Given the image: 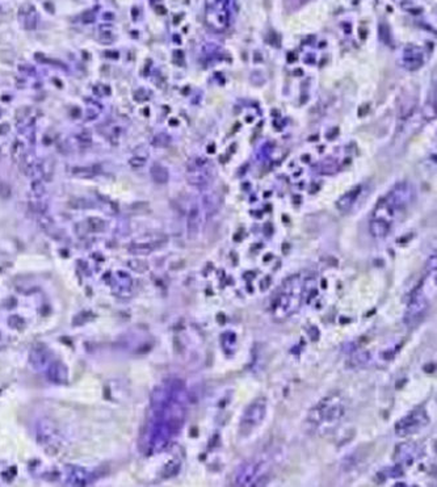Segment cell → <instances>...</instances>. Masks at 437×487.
<instances>
[{"label": "cell", "mask_w": 437, "mask_h": 487, "mask_svg": "<svg viewBox=\"0 0 437 487\" xmlns=\"http://www.w3.org/2000/svg\"><path fill=\"white\" fill-rule=\"evenodd\" d=\"M412 200H414V189L410 184H398L386 196L378 201L377 206L374 207L372 214V218L382 221L393 227L394 222L406 213Z\"/></svg>", "instance_id": "obj_1"}, {"label": "cell", "mask_w": 437, "mask_h": 487, "mask_svg": "<svg viewBox=\"0 0 437 487\" xmlns=\"http://www.w3.org/2000/svg\"><path fill=\"white\" fill-rule=\"evenodd\" d=\"M305 297V284L300 274H294L284 281L282 287L274 297L270 310L276 319L292 317L302 305Z\"/></svg>", "instance_id": "obj_2"}, {"label": "cell", "mask_w": 437, "mask_h": 487, "mask_svg": "<svg viewBox=\"0 0 437 487\" xmlns=\"http://www.w3.org/2000/svg\"><path fill=\"white\" fill-rule=\"evenodd\" d=\"M345 414V403L340 394H330L322 398L309 412L307 421L317 430L328 428L340 421Z\"/></svg>", "instance_id": "obj_3"}, {"label": "cell", "mask_w": 437, "mask_h": 487, "mask_svg": "<svg viewBox=\"0 0 437 487\" xmlns=\"http://www.w3.org/2000/svg\"><path fill=\"white\" fill-rule=\"evenodd\" d=\"M265 415H267V400L264 398H257L254 402H251L241 418V424H239L241 434H252L263 423Z\"/></svg>", "instance_id": "obj_4"}, {"label": "cell", "mask_w": 437, "mask_h": 487, "mask_svg": "<svg viewBox=\"0 0 437 487\" xmlns=\"http://www.w3.org/2000/svg\"><path fill=\"white\" fill-rule=\"evenodd\" d=\"M428 423H429V418L425 410L421 407L415 408L395 424V432L398 436H410V435L417 434Z\"/></svg>", "instance_id": "obj_5"}, {"label": "cell", "mask_w": 437, "mask_h": 487, "mask_svg": "<svg viewBox=\"0 0 437 487\" xmlns=\"http://www.w3.org/2000/svg\"><path fill=\"white\" fill-rule=\"evenodd\" d=\"M233 0H213L211 7L207 8V23L217 30L229 27L231 19Z\"/></svg>", "instance_id": "obj_6"}, {"label": "cell", "mask_w": 437, "mask_h": 487, "mask_svg": "<svg viewBox=\"0 0 437 487\" xmlns=\"http://www.w3.org/2000/svg\"><path fill=\"white\" fill-rule=\"evenodd\" d=\"M428 310V298L423 292V284H420V287L417 288L416 291L412 293L408 302L407 310H406V315H404V320L406 323L410 326L416 324L425 315Z\"/></svg>", "instance_id": "obj_7"}, {"label": "cell", "mask_w": 437, "mask_h": 487, "mask_svg": "<svg viewBox=\"0 0 437 487\" xmlns=\"http://www.w3.org/2000/svg\"><path fill=\"white\" fill-rule=\"evenodd\" d=\"M211 164L206 159H194L188 167V181L196 187H205L211 181Z\"/></svg>", "instance_id": "obj_8"}, {"label": "cell", "mask_w": 437, "mask_h": 487, "mask_svg": "<svg viewBox=\"0 0 437 487\" xmlns=\"http://www.w3.org/2000/svg\"><path fill=\"white\" fill-rule=\"evenodd\" d=\"M259 478H261L260 464L244 462L237 470L235 483H237V486H257Z\"/></svg>", "instance_id": "obj_9"}, {"label": "cell", "mask_w": 437, "mask_h": 487, "mask_svg": "<svg viewBox=\"0 0 437 487\" xmlns=\"http://www.w3.org/2000/svg\"><path fill=\"white\" fill-rule=\"evenodd\" d=\"M360 193H361V187L360 185H356V187H353L350 190H348L347 193H344L343 196L337 200L336 207L341 212V213H347V212H349L350 209L353 207V205L356 204V201L357 198H358V196H360Z\"/></svg>", "instance_id": "obj_10"}, {"label": "cell", "mask_w": 437, "mask_h": 487, "mask_svg": "<svg viewBox=\"0 0 437 487\" xmlns=\"http://www.w3.org/2000/svg\"><path fill=\"white\" fill-rule=\"evenodd\" d=\"M403 64L406 68L408 70H416L419 67L423 64V57H421L420 51L417 49H407L404 51V57H403Z\"/></svg>", "instance_id": "obj_11"}, {"label": "cell", "mask_w": 437, "mask_h": 487, "mask_svg": "<svg viewBox=\"0 0 437 487\" xmlns=\"http://www.w3.org/2000/svg\"><path fill=\"white\" fill-rule=\"evenodd\" d=\"M201 227V211L200 206H193L189 212L188 217V235L189 238H196L197 234L200 233Z\"/></svg>", "instance_id": "obj_12"}, {"label": "cell", "mask_w": 437, "mask_h": 487, "mask_svg": "<svg viewBox=\"0 0 437 487\" xmlns=\"http://www.w3.org/2000/svg\"><path fill=\"white\" fill-rule=\"evenodd\" d=\"M416 454L417 451L414 444H403L401 447H398L395 460H398V462H410V461L412 462Z\"/></svg>", "instance_id": "obj_13"}, {"label": "cell", "mask_w": 437, "mask_h": 487, "mask_svg": "<svg viewBox=\"0 0 437 487\" xmlns=\"http://www.w3.org/2000/svg\"><path fill=\"white\" fill-rule=\"evenodd\" d=\"M221 206V198L217 193H207L202 198V209L206 213L207 217L217 213Z\"/></svg>", "instance_id": "obj_14"}, {"label": "cell", "mask_w": 437, "mask_h": 487, "mask_svg": "<svg viewBox=\"0 0 437 487\" xmlns=\"http://www.w3.org/2000/svg\"><path fill=\"white\" fill-rule=\"evenodd\" d=\"M100 170V166H95V164H92V166H86V167L84 166H79V167H74L71 170V174L78 177H92L96 174H99Z\"/></svg>", "instance_id": "obj_15"}, {"label": "cell", "mask_w": 437, "mask_h": 487, "mask_svg": "<svg viewBox=\"0 0 437 487\" xmlns=\"http://www.w3.org/2000/svg\"><path fill=\"white\" fill-rule=\"evenodd\" d=\"M151 172V177L154 179V181H157L159 184H164L168 181V177H170V174H168L167 168L161 166V164H154L153 167L150 170Z\"/></svg>", "instance_id": "obj_16"}, {"label": "cell", "mask_w": 437, "mask_h": 487, "mask_svg": "<svg viewBox=\"0 0 437 487\" xmlns=\"http://www.w3.org/2000/svg\"><path fill=\"white\" fill-rule=\"evenodd\" d=\"M19 163L21 164V170L24 171V174L28 175V176L32 175V172H33L34 168H36V162H34V158L32 154H28V153L24 154V157L21 158V160L19 162Z\"/></svg>", "instance_id": "obj_17"}, {"label": "cell", "mask_w": 437, "mask_h": 487, "mask_svg": "<svg viewBox=\"0 0 437 487\" xmlns=\"http://www.w3.org/2000/svg\"><path fill=\"white\" fill-rule=\"evenodd\" d=\"M24 154H25V147H24V144H21V142H15V145H14V147H12V158H14V160L15 162H20L21 160V158L24 157Z\"/></svg>", "instance_id": "obj_18"}, {"label": "cell", "mask_w": 437, "mask_h": 487, "mask_svg": "<svg viewBox=\"0 0 437 487\" xmlns=\"http://www.w3.org/2000/svg\"><path fill=\"white\" fill-rule=\"evenodd\" d=\"M129 163H130V166H133V167H142V166H144V163H146V157L134 155Z\"/></svg>", "instance_id": "obj_19"}, {"label": "cell", "mask_w": 437, "mask_h": 487, "mask_svg": "<svg viewBox=\"0 0 437 487\" xmlns=\"http://www.w3.org/2000/svg\"><path fill=\"white\" fill-rule=\"evenodd\" d=\"M79 140H81L84 145L91 144V134L90 133H82L81 135H79Z\"/></svg>", "instance_id": "obj_20"}]
</instances>
